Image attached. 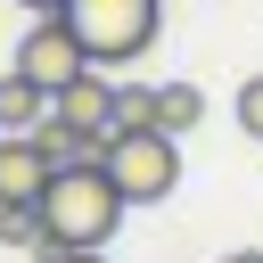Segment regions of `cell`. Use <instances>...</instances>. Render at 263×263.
<instances>
[{
  "mask_svg": "<svg viewBox=\"0 0 263 263\" xmlns=\"http://www.w3.org/2000/svg\"><path fill=\"white\" fill-rule=\"evenodd\" d=\"M123 197H115V181L99 173V156L90 164H58L49 173V189H41V230H49V247H107L115 230H123Z\"/></svg>",
  "mask_w": 263,
  "mask_h": 263,
  "instance_id": "cell-1",
  "label": "cell"
},
{
  "mask_svg": "<svg viewBox=\"0 0 263 263\" xmlns=\"http://www.w3.org/2000/svg\"><path fill=\"white\" fill-rule=\"evenodd\" d=\"M74 25V41L90 49V66H132L156 49V25H164V0H66L58 8Z\"/></svg>",
  "mask_w": 263,
  "mask_h": 263,
  "instance_id": "cell-2",
  "label": "cell"
},
{
  "mask_svg": "<svg viewBox=\"0 0 263 263\" xmlns=\"http://www.w3.org/2000/svg\"><path fill=\"white\" fill-rule=\"evenodd\" d=\"M99 173L115 181L123 205H164V197L181 189V140H173V132H107Z\"/></svg>",
  "mask_w": 263,
  "mask_h": 263,
  "instance_id": "cell-3",
  "label": "cell"
},
{
  "mask_svg": "<svg viewBox=\"0 0 263 263\" xmlns=\"http://www.w3.org/2000/svg\"><path fill=\"white\" fill-rule=\"evenodd\" d=\"M8 66H16V74H33L41 90H66L74 74H90V49L74 41V25H66V16H33Z\"/></svg>",
  "mask_w": 263,
  "mask_h": 263,
  "instance_id": "cell-4",
  "label": "cell"
},
{
  "mask_svg": "<svg viewBox=\"0 0 263 263\" xmlns=\"http://www.w3.org/2000/svg\"><path fill=\"white\" fill-rule=\"evenodd\" d=\"M49 123H66L74 140H90V148H107V132H115V82L90 66V74H74L66 90H49Z\"/></svg>",
  "mask_w": 263,
  "mask_h": 263,
  "instance_id": "cell-5",
  "label": "cell"
},
{
  "mask_svg": "<svg viewBox=\"0 0 263 263\" xmlns=\"http://www.w3.org/2000/svg\"><path fill=\"white\" fill-rule=\"evenodd\" d=\"M49 173H58V164L33 148V132H16V140L0 132V205H41Z\"/></svg>",
  "mask_w": 263,
  "mask_h": 263,
  "instance_id": "cell-6",
  "label": "cell"
},
{
  "mask_svg": "<svg viewBox=\"0 0 263 263\" xmlns=\"http://www.w3.org/2000/svg\"><path fill=\"white\" fill-rule=\"evenodd\" d=\"M41 123H49V90L8 66V74H0V132L16 140V132H41Z\"/></svg>",
  "mask_w": 263,
  "mask_h": 263,
  "instance_id": "cell-7",
  "label": "cell"
},
{
  "mask_svg": "<svg viewBox=\"0 0 263 263\" xmlns=\"http://www.w3.org/2000/svg\"><path fill=\"white\" fill-rule=\"evenodd\" d=\"M197 123H205V90H197V82H156V132L189 140Z\"/></svg>",
  "mask_w": 263,
  "mask_h": 263,
  "instance_id": "cell-8",
  "label": "cell"
},
{
  "mask_svg": "<svg viewBox=\"0 0 263 263\" xmlns=\"http://www.w3.org/2000/svg\"><path fill=\"white\" fill-rule=\"evenodd\" d=\"M115 132H156V82H115Z\"/></svg>",
  "mask_w": 263,
  "mask_h": 263,
  "instance_id": "cell-9",
  "label": "cell"
},
{
  "mask_svg": "<svg viewBox=\"0 0 263 263\" xmlns=\"http://www.w3.org/2000/svg\"><path fill=\"white\" fill-rule=\"evenodd\" d=\"M0 247H33V255H49V230H41V205H0Z\"/></svg>",
  "mask_w": 263,
  "mask_h": 263,
  "instance_id": "cell-10",
  "label": "cell"
},
{
  "mask_svg": "<svg viewBox=\"0 0 263 263\" xmlns=\"http://www.w3.org/2000/svg\"><path fill=\"white\" fill-rule=\"evenodd\" d=\"M33 148H41L49 164H90V156H99V148H90V140H74L66 123H41V132H33Z\"/></svg>",
  "mask_w": 263,
  "mask_h": 263,
  "instance_id": "cell-11",
  "label": "cell"
},
{
  "mask_svg": "<svg viewBox=\"0 0 263 263\" xmlns=\"http://www.w3.org/2000/svg\"><path fill=\"white\" fill-rule=\"evenodd\" d=\"M230 115H238V132H247V140H263V74H247V82H238Z\"/></svg>",
  "mask_w": 263,
  "mask_h": 263,
  "instance_id": "cell-12",
  "label": "cell"
},
{
  "mask_svg": "<svg viewBox=\"0 0 263 263\" xmlns=\"http://www.w3.org/2000/svg\"><path fill=\"white\" fill-rule=\"evenodd\" d=\"M41 263H107V247H49Z\"/></svg>",
  "mask_w": 263,
  "mask_h": 263,
  "instance_id": "cell-13",
  "label": "cell"
},
{
  "mask_svg": "<svg viewBox=\"0 0 263 263\" xmlns=\"http://www.w3.org/2000/svg\"><path fill=\"white\" fill-rule=\"evenodd\" d=\"M16 8H33V16H58V8H66V0H16Z\"/></svg>",
  "mask_w": 263,
  "mask_h": 263,
  "instance_id": "cell-14",
  "label": "cell"
},
{
  "mask_svg": "<svg viewBox=\"0 0 263 263\" xmlns=\"http://www.w3.org/2000/svg\"><path fill=\"white\" fill-rule=\"evenodd\" d=\"M230 263H263V247H238V255H230Z\"/></svg>",
  "mask_w": 263,
  "mask_h": 263,
  "instance_id": "cell-15",
  "label": "cell"
}]
</instances>
